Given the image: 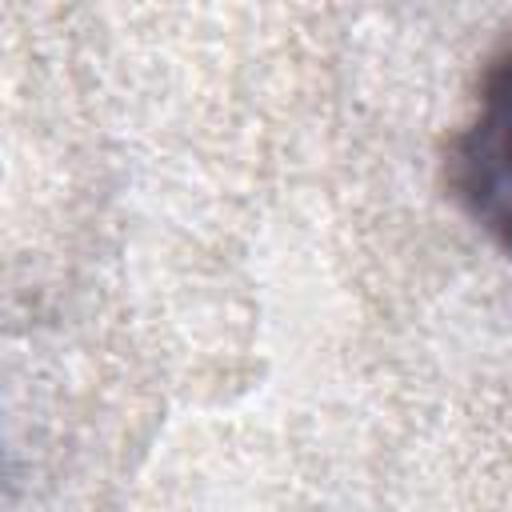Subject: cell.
Listing matches in <instances>:
<instances>
[{"mask_svg":"<svg viewBox=\"0 0 512 512\" xmlns=\"http://www.w3.org/2000/svg\"><path fill=\"white\" fill-rule=\"evenodd\" d=\"M444 180L460 212L512 256V36L480 68L476 92L448 136Z\"/></svg>","mask_w":512,"mask_h":512,"instance_id":"6da1fadb","label":"cell"}]
</instances>
